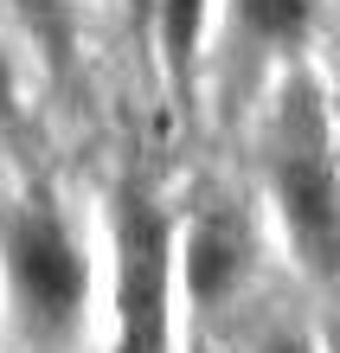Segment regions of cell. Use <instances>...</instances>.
<instances>
[{"mask_svg":"<svg viewBox=\"0 0 340 353\" xmlns=\"http://www.w3.org/2000/svg\"><path fill=\"white\" fill-rule=\"evenodd\" d=\"M0 263H7V289H13L26 327H39V334L77 327L83 296H90V263H83V244L65 225L58 199L32 193V199L7 205V219H0Z\"/></svg>","mask_w":340,"mask_h":353,"instance_id":"1","label":"cell"},{"mask_svg":"<svg viewBox=\"0 0 340 353\" xmlns=\"http://www.w3.org/2000/svg\"><path fill=\"white\" fill-rule=\"evenodd\" d=\"M276 199L295 251L314 276H340V180L328 161V122L308 84H289L276 122Z\"/></svg>","mask_w":340,"mask_h":353,"instance_id":"2","label":"cell"},{"mask_svg":"<svg viewBox=\"0 0 340 353\" xmlns=\"http://www.w3.org/2000/svg\"><path fill=\"white\" fill-rule=\"evenodd\" d=\"M167 232L161 205L148 193L116 199V321H122V353H167Z\"/></svg>","mask_w":340,"mask_h":353,"instance_id":"3","label":"cell"},{"mask_svg":"<svg viewBox=\"0 0 340 353\" xmlns=\"http://www.w3.org/2000/svg\"><path fill=\"white\" fill-rule=\"evenodd\" d=\"M244 276V232L231 212H206L186 232V289L199 302H225Z\"/></svg>","mask_w":340,"mask_h":353,"instance_id":"4","label":"cell"},{"mask_svg":"<svg viewBox=\"0 0 340 353\" xmlns=\"http://www.w3.org/2000/svg\"><path fill=\"white\" fill-rule=\"evenodd\" d=\"M199 26H206V0H161V58H167L180 90H186L193 58H199Z\"/></svg>","mask_w":340,"mask_h":353,"instance_id":"5","label":"cell"},{"mask_svg":"<svg viewBox=\"0 0 340 353\" xmlns=\"http://www.w3.org/2000/svg\"><path fill=\"white\" fill-rule=\"evenodd\" d=\"M238 19L263 46H295L314 19V0H238Z\"/></svg>","mask_w":340,"mask_h":353,"instance_id":"6","label":"cell"},{"mask_svg":"<svg viewBox=\"0 0 340 353\" xmlns=\"http://www.w3.org/2000/svg\"><path fill=\"white\" fill-rule=\"evenodd\" d=\"M13 13L26 19V32L39 39V52L65 71L71 65V0H13Z\"/></svg>","mask_w":340,"mask_h":353,"instance_id":"7","label":"cell"},{"mask_svg":"<svg viewBox=\"0 0 340 353\" xmlns=\"http://www.w3.org/2000/svg\"><path fill=\"white\" fill-rule=\"evenodd\" d=\"M13 65H7V52H0V129H13Z\"/></svg>","mask_w":340,"mask_h":353,"instance_id":"8","label":"cell"},{"mask_svg":"<svg viewBox=\"0 0 340 353\" xmlns=\"http://www.w3.org/2000/svg\"><path fill=\"white\" fill-rule=\"evenodd\" d=\"M257 353H314V347H308V341H295V334H270Z\"/></svg>","mask_w":340,"mask_h":353,"instance_id":"9","label":"cell"}]
</instances>
